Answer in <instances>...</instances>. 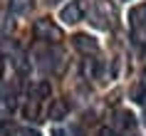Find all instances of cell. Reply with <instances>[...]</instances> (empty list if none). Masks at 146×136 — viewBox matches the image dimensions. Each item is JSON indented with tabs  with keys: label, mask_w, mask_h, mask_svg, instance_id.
<instances>
[{
	"label": "cell",
	"mask_w": 146,
	"mask_h": 136,
	"mask_svg": "<svg viewBox=\"0 0 146 136\" xmlns=\"http://www.w3.org/2000/svg\"><path fill=\"white\" fill-rule=\"evenodd\" d=\"M116 126H119V129L134 126V116H131L129 111H116Z\"/></svg>",
	"instance_id": "9c48e42d"
},
{
	"label": "cell",
	"mask_w": 146,
	"mask_h": 136,
	"mask_svg": "<svg viewBox=\"0 0 146 136\" xmlns=\"http://www.w3.org/2000/svg\"><path fill=\"white\" fill-rule=\"evenodd\" d=\"M8 30H10V20L3 15V17H0V35H5Z\"/></svg>",
	"instance_id": "5bb4252c"
},
{
	"label": "cell",
	"mask_w": 146,
	"mask_h": 136,
	"mask_svg": "<svg viewBox=\"0 0 146 136\" xmlns=\"http://www.w3.org/2000/svg\"><path fill=\"white\" fill-rule=\"evenodd\" d=\"M99 136H114V131H111V129H102Z\"/></svg>",
	"instance_id": "e0dca14e"
},
{
	"label": "cell",
	"mask_w": 146,
	"mask_h": 136,
	"mask_svg": "<svg viewBox=\"0 0 146 136\" xmlns=\"http://www.w3.org/2000/svg\"><path fill=\"white\" fill-rule=\"evenodd\" d=\"M13 131H15V126H13V124H8V121H5V124H0V136L13 134Z\"/></svg>",
	"instance_id": "4fadbf2b"
},
{
	"label": "cell",
	"mask_w": 146,
	"mask_h": 136,
	"mask_svg": "<svg viewBox=\"0 0 146 136\" xmlns=\"http://www.w3.org/2000/svg\"><path fill=\"white\" fill-rule=\"evenodd\" d=\"M50 3H54V0H50Z\"/></svg>",
	"instance_id": "ffe728a7"
},
{
	"label": "cell",
	"mask_w": 146,
	"mask_h": 136,
	"mask_svg": "<svg viewBox=\"0 0 146 136\" xmlns=\"http://www.w3.org/2000/svg\"><path fill=\"white\" fill-rule=\"evenodd\" d=\"M72 45H74V50H79V52H84V54L97 52V40L89 37V35H84V32L74 35V37H72Z\"/></svg>",
	"instance_id": "7a4b0ae2"
},
{
	"label": "cell",
	"mask_w": 146,
	"mask_h": 136,
	"mask_svg": "<svg viewBox=\"0 0 146 136\" xmlns=\"http://www.w3.org/2000/svg\"><path fill=\"white\" fill-rule=\"evenodd\" d=\"M32 32H35V37H37V40H45V42H60V40H62V30L50 20V17H40V20H35Z\"/></svg>",
	"instance_id": "6da1fadb"
},
{
	"label": "cell",
	"mask_w": 146,
	"mask_h": 136,
	"mask_svg": "<svg viewBox=\"0 0 146 136\" xmlns=\"http://www.w3.org/2000/svg\"><path fill=\"white\" fill-rule=\"evenodd\" d=\"M67 114H69V104L64 99H54L52 104H50V119L60 121V119H64Z\"/></svg>",
	"instance_id": "277c9868"
},
{
	"label": "cell",
	"mask_w": 146,
	"mask_h": 136,
	"mask_svg": "<svg viewBox=\"0 0 146 136\" xmlns=\"http://www.w3.org/2000/svg\"><path fill=\"white\" fill-rule=\"evenodd\" d=\"M50 92H52L50 89V82H37L32 87V99H35V102H37V99H47Z\"/></svg>",
	"instance_id": "ba28073f"
},
{
	"label": "cell",
	"mask_w": 146,
	"mask_h": 136,
	"mask_svg": "<svg viewBox=\"0 0 146 136\" xmlns=\"http://www.w3.org/2000/svg\"><path fill=\"white\" fill-rule=\"evenodd\" d=\"M25 114H27V116H37V102H35V99H32V104L25 106Z\"/></svg>",
	"instance_id": "7c38bea8"
},
{
	"label": "cell",
	"mask_w": 146,
	"mask_h": 136,
	"mask_svg": "<svg viewBox=\"0 0 146 136\" xmlns=\"http://www.w3.org/2000/svg\"><path fill=\"white\" fill-rule=\"evenodd\" d=\"M15 67L20 69V72H27V62H25V57H15Z\"/></svg>",
	"instance_id": "9a60e30c"
},
{
	"label": "cell",
	"mask_w": 146,
	"mask_h": 136,
	"mask_svg": "<svg viewBox=\"0 0 146 136\" xmlns=\"http://www.w3.org/2000/svg\"><path fill=\"white\" fill-rule=\"evenodd\" d=\"M131 99H134L136 104H146V82L144 84H136V87L131 89Z\"/></svg>",
	"instance_id": "30bf717a"
},
{
	"label": "cell",
	"mask_w": 146,
	"mask_h": 136,
	"mask_svg": "<svg viewBox=\"0 0 146 136\" xmlns=\"http://www.w3.org/2000/svg\"><path fill=\"white\" fill-rule=\"evenodd\" d=\"M129 20L134 27H146V5H136L129 13Z\"/></svg>",
	"instance_id": "5b68a950"
},
{
	"label": "cell",
	"mask_w": 146,
	"mask_h": 136,
	"mask_svg": "<svg viewBox=\"0 0 146 136\" xmlns=\"http://www.w3.org/2000/svg\"><path fill=\"white\" fill-rule=\"evenodd\" d=\"M134 42L141 50H146V27H134Z\"/></svg>",
	"instance_id": "8fae6325"
},
{
	"label": "cell",
	"mask_w": 146,
	"mask_h": 136,
	"mask_svg": "<svg viewBox=\"0 0 146 136\" xmlns=\"http://www.w3.org/2000/svg\"><path fill=\"white\" fill-rule=\"evenodd\" d=\"M20 136H40V131H37V129H23Z\"/></svg>",
	"instance_id": "2e32d148"
},
{
	"label": "cell",
	"mask_w": 146,
	"mask_h": 136,
	"mask_svg": "<svg viewBox=\"0 0 146 136\" xmlns=\"http://www.w3.org/2000/svg\"><path fill=\"white\" fill-rule=\"evenodd\" d=\"M0 77H3V60H0Z\"/></svg>",
	"instance_id": "d6986e66"
},
{
	"label": "cell",
	"mask_w": 146,
	"mask_h": 136,
	"mask_svg": "<svg viewBox=\"0 0 146 136\" xmlns=\"http://www.w3.org/2000/svg\"><path fill=\"white\" fill-rule=\"evenodd\" d=\"M52 136H67V134H64L62 129H54V131H52Z\"/></svg>",
	"instance_id": "ac0fdd59"
},
{
	"label": "cell",
	"mask_w": 146,
	"mask_h": 136,
	"mask_svg": "<svg viewBox=\"0 0 146 136\" xmlns=\"http://www.w3.org/2000/svg\"><path fill=\"white\" fill-rule=\"evenodd\" d=\"M30 8H32V0H10L13 15H25V13H30Z\"/></svg>",
	"instance_id": "52a82bcc"
},
{
	"label": "cell",
	"mask_w": 146,
	"mask_h": 136,
	"mask_svg": "<svg viewBox=\"0 0 146 136\" xmlns=\"http://www.w3.org/2000/svg\"><path fill=\"white\" fill-rule=\"evenodd\" d=\"M82 74H84L87 79H94V77L99 74V60H94V57H87V60L82 62Z\"/></svg>",
	"instance_id": "8992f818"
},
{
	"label": "cell",
	"mask_w": 146,
	"mask_h": 136,
	"mask_svg": "<svg viewBox=\"0 0 146 136\" xmlns=\"http://www.w3.org/2000/svg\"><path fill=\"white\" fill-rule=\"evenodd\" d=\"M60 20H64L67 25L79 23V20H82V5H79V3H67V5L60 10Z\"/></svg>",
	"instance_id": "3957f363"
}]
</instances>
